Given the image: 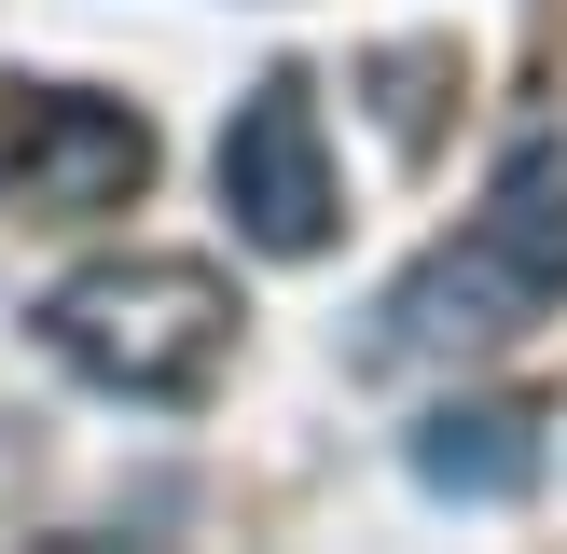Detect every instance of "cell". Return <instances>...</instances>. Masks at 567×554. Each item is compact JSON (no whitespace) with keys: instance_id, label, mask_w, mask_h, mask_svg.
Masks as SVG:
<instances>
[{"instance_id":"obj_1","label":"cell","mask_w":567,"mask_h":554,"mask_svg":"<svg viewBox=\"0 0 567 554\" xmlns=\"http://www.w3.org/2000/svg\"><path fill=\"white\" fill-rule=\"evenodd\" d=\"M540 305H567V153L526 138V153L498 166V194L471 208V236L430 249V264L374 305V360H485V347H513Z\"/></svg>"},{"instance_id":"obj_2","label":"cell","mask_w":567,"mask_h":554,"mask_svg":"<svg viewBox=\"0 0 567 554\" xmlns=\"http://www.w3.org/2000/svg\"><path fill=\"white\" fill-rule=\"evenodd\" d=\"M42 347L70 360V375L125 388V402H194V388L221 375V347H236V291H221L208 264H181V249L83 264L70 291L42 305Z\"/></svg>"},{"instance_id":"obj_3","label":"cell","mask_w":567,"mask_h":554,"mask_svg":"<svg viewBox=\"0 0 567 554\" xmlns=\"http://www.w3.org/2000/svg\"><path fill=\"white\" fill-rule=\"evenodd\" d=\"M221 208H236L249 249H277V264H319L332 222H347V194H332V153H319V98H305V70H264L236 98V125H221Z\"/></svg>"},{"instance_id":"obj_4","label":"cell","mask_w":567,"mask_h":554,"mask_svg":"<svg viewBox=\"0 0 567 554\" xmlns=\"http://www.w3.org/2000/svg\"><path fill=\"white\" fill-rule=\"evenodd\" d=\"M0 166H14L28 208H125L153 181V125L125 98H83V83H14L0 98Z\"/></svg>"},{"instance_id":"obj_5","label":"cell","mask_w":567,"mask_h":554,"mask_svg":"<svg viewBox=\"0 0 567 554\" xmlns=\"http://www.w3.org/2000/svg\"><path fill=\"white\" fill-rule=\"evenodd\" d=\"M415 485L430 499H526L540 485V416L526 402H443L415 430Z\"/></svg>"}]
</instances>
